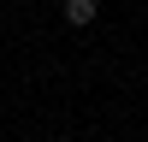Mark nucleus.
I'll use <instances>...</instances> for the list:
<instances>
[{
    "label": "nucleus",
    "mask_w": 148,
    "mask_h": 142,
    "mask_svg": "<svg viewBox=\"0 0 148 142\" xmlns=\"http://www.w3.org/2000/svg\"><path fill=\"white\" fill-rule=\"evenodd\" d=\"M59 18L71 24V30H83V24H95V0H65V12Z\"/></svg>",
    "instance_id": "obj_1"
}]
</instances>
